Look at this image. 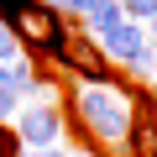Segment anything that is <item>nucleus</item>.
<instances>
[{
	"mask_svg": "<svg viewBox=\"0 0 157 157\" xmlns=\"http://www.w3.org/2000/svg\"><path fill=\"white\" fill-rule=\"evenodd\" d=\"M0 157H26V147H21L16 126H0Z\"/></svg>",
	"mask_w": 157,
	"mask_h": 157,
	"instance_id": "9",
	"label": "nucleus"
},
{
	"mask_svg": "<svg viewBox=\"0 0 157 157\" xmlns=\"http://www.w3.org/2000/svg\"><path fill=\"white\" fill-rule=\"evenodd\" d=\"M141 32H147V42H152V47H157V16H152V21H147V26H141Z\"/></svg>",
	"mask_w": 157,
	"mask_h": 157,
	"instance_id": "13",
	"label": "nucleus"
},
{
	"mask_svg": "<svg viewBox=\"0 0 157 157\" xmlns=\"http://www.w3.org/2000/svg\"><path fill=\"white\" fill-rule=\"evenodd\" d=\"M94 42H100L105 63H126V68H131V63L147 52V32H141L136 21H115V26H110L105 37H94Z\"/></svg>",
	"mask_w": 157,
	"mask_h": 157,
	"instance_id": "4",
	"label": "nucleus"
},
{
	"mask_svg": "<svg viewBox=\"0 0 157 157\" xmlns=\"http://www.w3.org/2000/svg\"><path fill=\"white\" fill-rule=\"evenodd\" d=\"M37 6H52V11H63V0H37Z\"/></svg>",
	"mask_w": 157,
	"mask_h": 157,
	"instance_id": "15",
	"label": "nucleus"
},
{
	"mask_svg": "<svg viewBox=\"0 0 157 157\" xmlns=\"http://www.w3.org/2000/svg\"><path fill=\"white\" fill-rule=\"evenodd\" d=\"M16 110H21V100H16V94H0V126L16 121Z\"/></svg>",
	"mask_w": 157,
	"mask_h": 157,
	"instance_id": "11",
	"label": "nucleus"
},
{
	"mask_svg": "<svg viewBox=\"0 0 157 157\" xmlns=\"http://www.w3.org/2000/svg\"><path fill=\"white\" fill-rule=\"evenodd\" d=\"M131 78H157V47H152V42H147V52L131 63Z\"/></svg>",
	"mask_w": 157,
	"mask_h": 157,
	"instance_id": "8",
	"label": "nucleus"
},
{
	"mask_svg": "<svg viewBox=\"0 0 157 157\" xmlns=\"http://www.w3.org/2000/svg\"><path fill=\"white\" fill-rule=\"evenodd\" d=\"M26 157H63V147H42V152H26Z\"/></svg>",
	"mask_w": 157,
	"mask_h": 157,
	"instance_id": "12",
	"label": "nucleus"
},
{
	"mask_svg": "<svg viewBox=\"0 0 157 157\" xmlns=\"http://www.w3.org/2000/svg\"><path fill=\"white\" fill-rule=\"evenodd\" d=\"M100 6H105V0H63V16H68V21L78 26V21H84V16H94Z\"/></svg>",
	"mask_w": 157,
	"mask_h": 157,
	"instance_id": "7",
	"label": "nucleus"
},
{
	"mask_svg": "<svg viewBox=\"0 0 157 157\" xmlns=\"http://www.w3.org/2000/svg\"><path fill=\"white\" fill-rule=\"evenodd\" d=\"M68 110H73V126H78L84 141H94V147H105L110 157H121L126 131H131V121H136V105H131V89H126V84H115V78H105V84H73ZM105 152H100V157H105Z\"/></svg>",
	"mask_w": 157,
	"mask_h": 157,
	"instance_id": "1",
	"label": "nucleus"
},
{
	"mask_svg": "<svg viewBox=\"0 0 157 157\" xmlns=\"http://www.w3.org/2000/svg\"><path fill=\"white\" fill-rule=\"evenodd\" d=\"M121 16L136 21V26H147V21L157 16V0H121Z\"/></svg>",
	"mask_w": 157,
	"mask_h": 157,
	"instance_id": "6",
	"label": "nucleus"
},
{
	"mask_svg": "<svg viewBox=\"0 0 157 157\" xmlns=\"http://www.w3.org/2000/svg\"><path fill=\"white\" fill-rule=\"evenodd\" d=\"M63 157H100V152H89V147H73V152H63Z\"/></svg>",
	"mask_w": 157,
	"mask_h": 157,
	"instance_id": "14",
	"label": "nucleus"
},
{
	"mask_svg": "<svg viewBox=\"0 0 157 157\" xmlns=\"http://www.w3.org/2000/svg\"><path fill=\"white\" fill-rule=\"evenodd\" d=\"M16 58H21V42H16L6 26H0V63H16Z\"/></svg>",
	"mask_w": 157,
	"mask_h": 157,
	"instance_id": "10",
	"label": "nucleus"
},
{
	"mask_svg": "<svg viewBox=\"0 0 157 157\" xmlns=\"http://www.w3.org/2000/svg\"><path fill=\"white\" fill-rule=\"evenodd\" d=\"M152 121H157V110H152Z\"/></svg>",
	"mask_w": 157,
	"mask_h": 157,
	"instance_id": "16",
	"label": "nucleus"
},
{
	"mask_svg": "<svg viewBox=\"0 0 157 157\" xmlns=\"http://www.w3.org/2000/svg\"><path fill=\"white\" fill-rule=\"evenodd\" d=\"M63 110L58 105H21L16 110V136L26 152H42V147H58L63 141Z\"/></svg>",
	"mask_w": 157,
	"mask_h": 157,
	"instance_id": "2",
	"label": "nucleus"
},
{
	"mask_svg": "<svg viewBox=\"0 0 157 157\" xmlns=\"http://www.w3.org/2000/svg\"><path fill=\"white\" fill-rule=\"evenodd\" d=\"M63 73H68V78H78V84H105V78H110V63H105L100 42H89L78 26H73L68 52H63Z\"/></svg>",
	"mask_w": 157,
	"mask_h": 157,
	"instance_id": "3",
	"label": "nucleus"
},
{
	"mask_svg": "<svg viewBox=\"0 0 157 157\" xmlns=\"http://www.w3.org/2000/svg\"><path fill=\"white\" fill-rule=\"evenodd\" d=\"M32 73H37V63H26V58H16V63H0V94H16V100H26Z\"/></svg>",
	"mask_w": 157,
	"mask_h": 157,
	"instance_id": "5",
	"label": "nucleus"
}]
</instances>
